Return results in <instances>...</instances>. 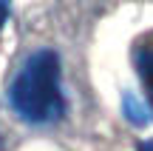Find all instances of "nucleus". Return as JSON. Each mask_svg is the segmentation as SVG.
<instances>
[{
  "mask_svg": "<svg viewBox=\"0 0 153 151\" xmlns=\"http://www.w3.org/2000/svg\"><path fill=\"white\" fill-rule=\"evenodd\" d=\"M9 103L26 123L34 125L57 123L65 114L57 51L40 49L23 63V68L9 86Z\"/></svg>",
  "mask_w": 153,
  "mask_h": 151,
  "instance_id": "obj_1",
  "label": "nucleus"
},
{
  "mask_svg": "<svg viewBox=\"0 0 153 151\" xmlns=\"http://www.w3.org/2000/svg\"><path fill=\"white\" fill-rule=\"evenodd\" d=\"M131 57H133V68H136L139 80H142L145 94L153 103V32H145L142 37L133 40Z\"/></svg>",
  "mask_w": 153,
  "mask_h": 151,
  "instance_id": "obj_2",
  "label": "nucleus"
},
{
  "mask_svg": "<svg viewBox=\"0 0 153 151\" xmlns=\"http://www.w3.org/2000/svg\"><path fill=\"white\" fill-rule=\"evenodd\" d=\"M122 108H125V117L131 120L133 125H145V123H150V108L145 106L142 100H136V94H125Z\"/></svg>",
  "mask_w": 153,
  "mask_h": 151,
  "instance_id": "obj_3",
  "label": "nucleus"
},
{
  "mask_svg": "<svg viewBox=\"0 0 153 151\" xmlns=\"http://www.w3.org/2000/svg\"><path fill=\"white\" fill-rule=\"evenodd\" d=\"M9 9H11V0H0V29H3L6 17H9Z\"/></svg>",
  "mask_w": 153,
  "mask_h": 151,
  "instance_id": "obj_4",
  "label": "nucleus"
},
{
  "mask_svg": "<svg viewBox=\"0 0 153 151\" xmlns=\"http://www.w3.org/2000/svg\"><path fill=\"white\" fill-rule=\"evenodd\" d=\"M139 151H153V140H142L139 143Z\"/></svg>",
  "mask_w": 153,
  "mask_h": 151,
  "instance_id": "obj_5",
  "label": "nucleus"
}]
</instances>
